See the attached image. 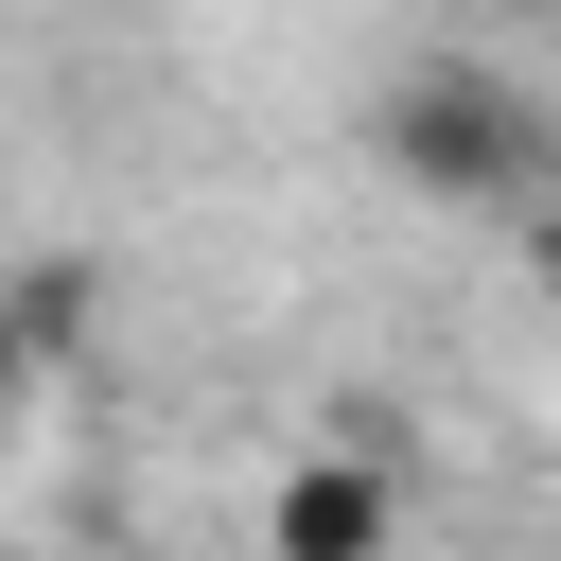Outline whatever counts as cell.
Instances as JSON below:
<instances>
[{"label": "cell", "instance_id": "obj_2", "mask_svg": "<svg viewBox=\"0 0 561 561\" xmlns=\"http://www.w3.org/2000/svg\"><path fill=\"white\" fill-rule=\"evenodd\" d=\"M386 543H403V473L368 438H316L263 473V561H386Z\"/></svg>", "mask_w": 561, "mask_h": 561}, {"label": "cell", "instance_id": "obj_1", "mask_svg": "<svg viewBox=\"0 0 561 561\" xmlns=\"http://www.w3.org/2000/svg\"><path fill=\"white\" fill-rule=\"evenodd\" d=\"M386 175L421 193H543V105L491 70H403L386 88Z\"/></svg>", "mask_w": 561, "mask_h": 561}, {"label": "cell", "instance_id": "obj_4", "mask_svg": "<svg viewBox=\"0 0 561 561\" xmlns=\"http://www.w3.org/2000/svg\"><path fill=\"white\" fill-rule=\"evenodd\" d=\"M543 280H561V210H543Z\"/></svg>", "mask_w": 561, "mask_h": 561}, {"label": "cell", "instance_id": "obj_3", "mask_svg": "<svg viewBox=\"0 0 561 561\" xmlns=\"http://www.w3.org/2000/svg\"><path fill=\"white\" fill-rule=\"evenodd\" d=\"M35 386V333H18V280H0V403Z\"/></svg>", "mask_w": 561, "mask_h": 561}]
</instances>
